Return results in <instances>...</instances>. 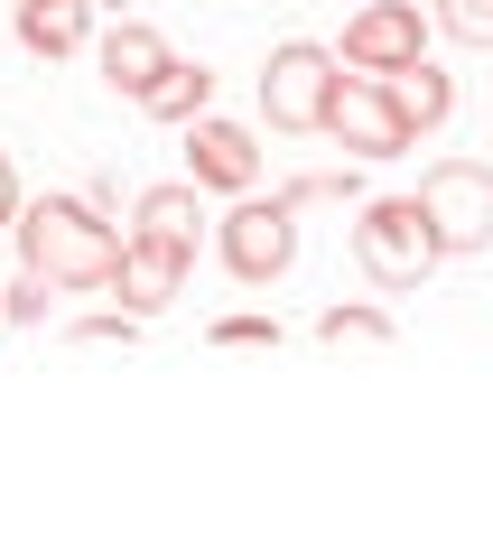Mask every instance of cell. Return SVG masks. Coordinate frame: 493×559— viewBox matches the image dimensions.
<instances>
[{"mask_svg":"<svg viewBox=\"0 0 493 559\" xmlns=\"http://www.w3.org/2000/svg\"><path fill=\"white\" fill-rule=\"evenodd\" d=\"M20 261L38 280H57V289H112V271H121V234L94 215L84 197H38V205H20Z\"/></svg>","mask_w":493,"mask_h":559,"instance_id":"cell-1","label":"cell"},{"mask_svg":"<svg viewBox=\"0 0 493 559\" xmlns=\"http://www.w3.org/2000/svg\"><path fill=\"white\" fill-rule=\"evenodd\" d=\"M354 261H363L373 289H419L447 252H437L419 197H382V205H363V215H354Z\"/></svg>","mask_w":493,"mask_h":559,"instance_id":"cell-2","label":"cell"},{"mask_svg":"<svg viewBox=\"0 0 493 559\" xmlns=\"http://www.w3.org/2000/svg\"><path fill=\"white\" fill-rule=\"evenodd\" d=\"M336 47H316V38H289L270 47V66H261V112H270L279 140H308L326 131V103H336Z\"/></svg>","mask_w":493,"mask_h":559,"instance_id":"cell-3","label":"cell"},{"mask_svg":"<svg viewBox=\"0 0 493 559\" xmlns=\"http://www.w3.org/2000/svg\"><path fill=\"white\" fill-rule=\"evenodd\" d=\"M215 252H224V271H233L242 289L289 280V261H298V205L289 197H242L233 215L215 224Z\"/></svg>","mask_w":493,"mask_h":559,"instance_id":"cell-4","label":"cell"},{"mask_svg":"<svg viewBox=\"0 0 493 559\" xmlns=\"http://www.w3.org/2000/svg\"><path fill=\"white\" fill-rule=\"evenodd\" d=\"M326 131L354 150V159H373V168H392L400 150H410V112H400V94H392V75H354L345 66L336 75V103H326Z\"/></svg>","mask_w":493,"mask_h":559,"instance_id":"cell-5","label":"cell"},{"mask_svg":"<svg viewBox=\"0 0 493 559\" xmlns=\"http://www.w3.org/2000/svg\"><path fill=\"white\" fill-rule=\"evenodd\" d=\"M419 215H429L437 252H493V168L447 159L419 178Z\"/></svg>","mask_w":493,"mask_h":559,"instance_id":"cell-6","label":"cell"},{"mask_svg":"<svg viewBox=\"0 0 493 559\" xmlns=\"http://www.w3.org/2000/svg\"><path fill=\"white\" fill-rule=\"evenodd\" d=\"M419 57H429V20H419L410 0H363L354 20H345V66L354 75H400Z\"/></svg>","mask_w":493,"mask_h":559,"instance_id":"cell-7","label":"cell"},{"mask_svg":"<svg viewBox=\"0 0 493 559\" xmlns=\"http://www.w3.org/2000/svg\"><path fill=\"white\" fill-rule=\"evenodd\" d=\"M187 178H196L205 197H252V178H261V140L242 131V121L196 112V121H187Z\"/></svg>","mask_w":493,"mask_h":559,"instance_id":"cell-8","label":"cell"},{"mask_svg":"<svg viewBox=\"0 0 493 559\" xmlns=\"http://www.w3.org/2000/svg\"><path fill=\"white\" fill-rule=\"evenodd\" d=\"M112 289H121V308H131V318H158V308H178V289H187V242L131 234V242H121Z\"/></svg>","mask_w":493,"mask_h":559,"instance_id":"cell-9","label":"cell"},{"mask_svg":"<svg viewBox=\"0 0 493 559\" xmlns=\"http://www.w3.org/2000/svg\"><path fill=\"white\" fill-rule=\"evenodd\" d=\"M94 0H20V38H28V57H47V66H65L84 38H94V20H84Z\"/></svg>","mask_w":493,"mask_h":559,"instance_id":"cell-10","label":"cell"},{"mask_svg":"<svg viewBox=\"0 0 493 559\" xmlns=\"http://www.w3.org/2000/svg\"><path fill=\"white\" fill-rule=\"evenodd\" d=\"M131 234H158V242H187V252H196V242H205V187H196V178L149 187L140 215H131Z\"/></svg>","mask_w":493,"mask_h":559,"instance_id":"cell-11","label":"cell"},{"mask_svg":"<svg viewBox=\"0 0 493 559\" xmlns=\"http://www.w3.org/2000/svg\"><path fill=\"white\" fill-rule=\"evenodd\" d=\"M158 66H168L158 28L112 20V38H103V84H112V94H149V84H158Z\"/></svg>","mask_w":493,"mask_h":559,"instance_id":"cell-12","label":"cell"},{"mask_svg":"<svg viewBox=\"0 0 493 559\" xmlns=\"http://www.w3.org/2000/svg\"><path fill=\"white\" fill-rule=\"evenodd\" d=\"M205 94H215V66H205V57H196V66L168 57V66H158V84H149V94H131V103H140L149 121H196Z\"/></svg>","mask_w":493,"mask_h":559,"instance_id":"cell-13","label":"cell"},{"mask_svg":"<svg viewBox=\"0 0 493 559\" xmlns=\"http://www.w3.org/2000/svg\"><path fill=\"white\" fill-rule=\"evenodd\" d=\"M392 94H400V112H410V131H437V121L456 112V75H447V66H429V57H419V66H400V75H392Z\"/></svg>","mask_w":493,"mask_h":559,"instance_id":"cell-14","label":"cell"},{"mask_svg":"<svg viewBox=\"0 0 493 559\" xmlns=\"http://www.w3.org/2000/svg\"><path fill=\"white\" fill-rule=\"evenodd\" d=\"M316 345H400V326L382 318V308H326V318H316Z\"/></svg>","mask_w":493,"mask_h":559,"instance_id":"cell-15","label":"cell"},{"mask_svg":"<svg viewBox=\"0 0 493 559\" xmlns=\"http://www.w3.org/2000/svg\"><path fill=\"white\" fill-rule=\"evenodd\" d=\"M429 28H447L456 47H493V0H437Z\"/></svg>","mask_w":493,"mask_h":559,"instance_id":"cell-16","label":"cell"},{"mask_svg":"<svg viewBox=\"0 0 493 559\" xmlns=\"http://www.w3.org/2000/svg\"><path fill=\"white\" fill-rule=\"evenodd\" d=\"M47 289H57V280H10V289H0V326H47Z\"/></svg>","mask_w":493,"mask_h":559,"instance_id":"cell-17","label":"cell"},{"mask_svg":"<svg viewBox=\"0 0 493 559\" xmlns=\"http://www.w3.org/2000/svg\"><path fill=\"white\" fill-rule=\"evenodd\" d=\"M65 336H75V345H140V318H131V308H121V318H75V326H65Z\"/></svg>","mask_w":493,"mask_h":559,"instance_id":"cell-18","label":"cell"},{"mask_svg":"<svg viewBox=\"0 0 493 559\" xmlns=\"http://www.w3.org/2000/svg\"><path fill=\"white\" fill-rule=\"evenodd\" d=\"M215 345H279L270 318H215Z\"/></svg>","mask_w":493,"mask_h":559,"instance_id":"cell-19","label":"cell"},{"mask_svg":"<svg viewBox=\"0 0 493 559\" xmlns=\"http://www.w3.org/2000/svg\"><path fill=\"white\" fill-rule=\"evenodd\" d=\"M20 159H10V150H0V234H10V224H20Z\"/></svg>","mask_w":493,"mask_h":559,"instance_id":"cell-20","label":"cell"},{"mask_svg":"<svg viewBox=\"0 0 493 559\" xmlns=\"http://www.w3.org/2000/svg\"><path fill=\"white\" fill-rule=\"evenodd\" d=\"M94 10H131V0H94Z\"/></svg>","mask_w":493,"mask_h":559,"instance_id":"cell-21","label":"cell"}]
</instances>
